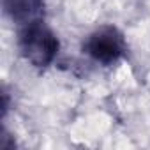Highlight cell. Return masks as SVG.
Segmentation results:
<instances>
[{
	"label": "cell",
	"mask_w": 150,
	"mask_h": 150,
	"mask_svg": "<svg viewBox=\"0 0 150 150\" xmlns=\"http://www.w3.org/2000/svg\"><path fill=\"white\" fill-rule=\"evenodd\" d=\"M18 50L21 57L34 67H48L58 55L60 42L55 32L42 21L18 28Z\"/></svg>",
	"instance_id": "1"
},
{
	"label": "cell",
	"mask_w": 150,
	"mask_h": 150,
	"mask_svg": "<svg viewBox=\"0 0 150 150\" xmlns=\"http://www.w3.org/2000/svg\"><path fill=\"white\" fill-rule=\"evenodd\" d=\"M85 53L101 65H113L117 64L127 51L124 34L113 25H103L94 30L83 46Z\"/></svg>",
	"instance_id": "2"
},
{
	"label": "cell",
	"mask_w": 150,
	"mask_h": 150,
	"mask_svg": "<svg viewBox=\"0 0 150 150\" xmlns=\"http://www.w3.org/2000/svg\"><path fill=\"white\" fill-rule=\"evenodd\" d=\"M4 13L21 28L44 20V0H4Z\"/></svg>",
	"instance_id": "3"
}]
</instances>
